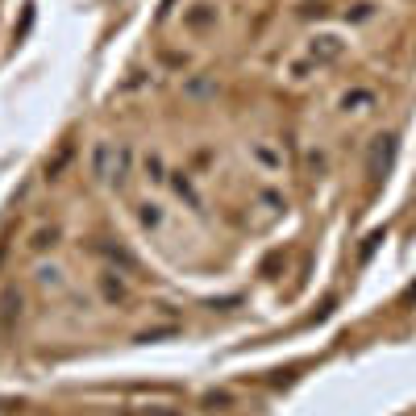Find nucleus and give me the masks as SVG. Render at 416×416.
<instances>
[{"mask_svg": "<svg viewBox=\"0 0 416 416\" xmlns=\"http://www.w3.org/2000/svg\"><path fill=\"white\" fill-rule=\"evenodd\" d=\"M308 54H313V63H317V67H325V63H338V59L345 54V42H342V38H333V34H320V38H313Z\"/></svg>", "mask_w": 416, "mask_h": 416, "instance_id": "2", "label": "nucleus"}, {"mask_svg": "<svg viewBox=\"0 0 416 416\" xmlns=\"http://www.w3.org/2000/svg\"><path fill=\"white\" fill-rule=\"evenodd\" d=\"M229 404H233V395L229 392H208L204 395V408H229Z\"/></svg>", "mask_w": 416, "mask_h": 416, "instance_id": "15", "label": "nucleus"}, {"mask_svg": "<svg viewBox=\"0 0 416 416\" xmlns=\"http://www.w3.org/2000/svg\"><path fill=\"white\" fill-rule=\"evenodd\" d=\"M108 171H113V142H96L92 146V175L108 179Z\"/></svg>", "mask_w": 416, "mask_h": 416, "instance_id": "5", "label": "nucleus"}, {"mask_svg": "<svg viewBox=\"0 0 416 416\" xmlns=\"http://www.w3.org/2000/svg\"><path fill=\"white\" fill-rule=\"evenodd\" d=\"M370 13H375V4H354V13H345L350 21H367Z\"/></svg>", "mask_w": 416, "mask_h": 416, "instance_id": "17", "label": "nucleus"}, {"mask_svg": "<svg viewBox=\"0 0 416 416\" xmlns=\"http://www.w3.org/2000/svg\"><path fill=\"white\" fill-rule=\"evenodd\" d=\"M175 325H167V329H150V333H138V342H158V338H171Z\"/></svg>", "mask_w": 416, "mask_h": 416, "instance_id": "16", "label": "nucleus"}, {"mask_svg": "<svg viewBox=\"0 0 416 416\" xmlns=\"http://www.w3.org/2000/svg\"><path fill=\"white\" fill-rule=\"evenodd\" d=\"M142 171H146L150 183H163V179H167V163H163V154H158V150H150L146 158H142Z\"/></svg>", "mask_w": 416, "mask_h": 416, "instance_id": "9", "label": "nucleus"}, {"mask_svg": "<svg viewBox=\"0 0 416 416\" xmlns=\"http://www.w3.org/2000/svg\"><path fill=\"white\" fill-rule=\"evenodd\" d=\"M183 25H188L192 34H204V29H213V25H217V4H208V0L192 4V9L183 13Z\"/></svg>", "mask_w": 416, "mask_h": 416, "instance_id": "3", "label": "nucleus"}, {"mask_svg": "<svg viewBox=\"0 0 416 416\" xmlns=\"http://www.w3.org/2000/svg\"><path fill=\"white\" fill-rule=\"evenodd\" d=\"M71 154H75V146L67 142V146H63L59 154H54V158H50V163H46V175H50V179H59V175H63V167L71 163Z\"/></svg>", "mask_w": 416, "mask_h": 416, "instance_id": "12", "label": "nucleus"}, {"mask_svg": "<svg viewBox=\"0 0 416 416\" xmlns=\"http://www.w3.org/2000/svg\"><path fill=\"white\" fill-rule=\"evenodd\" d=\"M17 313H21V292H13V288H9V292L0 295V320H13Z\"/></svg>", "mask_w": 416, "mask_h": 416, "instance_id": "10", "label": "nucleus"}, {"mask_svg": "<svg viewBox=\"0 0 416 416\" xmlns=\"http://www.w3.org/2000/svg\"><path fill=\"white\" fill-rule=\"evenodd\" d=\"M38 279H42V283H59V270H54V267H42V270H38Z\"/></svg>", "mask_w": 416, "mask_h": 416, "instance_id": "18", "label": "nucleus"}, {"mask_svg": "<svg viewBox=\"0 0 416 416\" xmlns=\"http://www.w3.org/2000/svg\"><path fill=\"white\" fill-rule=\"evenodd\" d=\"M146 416H179V408H150Z\"/></svg>", "mask_w": 416, "mask_h": 416, "instance_id": "20", "label": "nucleus"}, {"mask_svg": "<svg viewBox=\"0 0 416 416\" xmlns=\"http://www.w3.org/2000/svg\"><path fill=\"white\" fill-rule=\"evenodd\" d=\"M138 217H142L146 229H158V225H163V208H158V204H142V213H138Z\"/></svg>", "mask_w": 416, "mask_h": 416, "instance_id": "14", "label": "nucleus"}, {"mask_svg": "<svg viewBox=\"0 0 416 416\" xmlns=\"http://www.w3.org/2000/svg\"><path fill=\"white\" fill-rule=\"evenodd\" d=\"M104 300H113V304H125V300H129V288H125L121 279L104 275Z\"/></svg>", "mask_w": 416, "mask_h": 416, "instance_id": "11", "label": "nucleus"}, {"mask_svg": "<svg viewBox=\"0 0 416 416\" xmlns=\"http://www.w3.org/2000/svg\"><path fill=\"white\" fill-rule=\"evenodd\" d=\"M96 250L108 258V263H117V267H125V270H138V258L125 250V245H113V242H96Z\"/></svg>", "mask_w": 416, "mask_h": 416, "instance_id": "6", "label": "nucleus"}, {"mask_svg": "<svg viewBox=\"0 0 416 416\" xmlns=\"http://www.w3.org/2000/svg\"><path fill=\"white\" fill-rule=\"evenodd\" d=\"M254 154H258V158H263V163H267V167H275V163H279V158H275V154H270L267 146H258V150H254Z\"/></svg>", "mask_w": 416, "mask_h": 416, "instance_id": "19", "label": "nucleus"}, {"mask_svg": "<svg viewBox=\"0 0 416 416\" xmlns=\"http://www.w3.org/2000/svg\"><path fill=\"white\" fill-rule=\"evenodd\" d=\"M342 108H345V113H367V108H375V92L354 88V92H345V96H342Z\"/></svg>", "mask_w": 416, "mask_h": 416, "instance_id": "7", "label": "nucleus"}, {"mask_svg": "<svg viewBox=\"0 0 416 416\" xmlns=\"http://www.w3.org/2000/svg\"><path fill=\"white\" fill-rule=\"evenodd\" d=\"M175 192H179V196L188 200V208H200V204H204V200H200V192H196V183H192V179H188V171H175Z\"/></svg>", "mask_w": 416, "mask_h": 416, "instance_id": "8", "label": "nucleus"}, {"mask_svg": "<svg viewBox=\"0 0 416 416\" xmlns=\"http://www.w3.org/2000/svg\"><path fill=\"white\" fill-rule=\"evenodd\" d=\"M129 171H133V146H117L113 150V171H108V179L117 183V188H125L129 183Z\"/></svg>", "mask_w": 416, "mask_h": 416, "instance_id": "4", "label": "nucleus"}, {"mask_svg": "<svg viewBox=\"0 0 416 416\" xmlns=\"http://www.w3.org/2000/svg\"><path fill=\"white\" fill-rule=\"evenodd\" d=\"M392 163H395V133H379L370 142V154H367L370 179H383V175L392 171Z\"/></svg>", "mask_w": 416, "mask_h": 416, "instance_id": "1", "label": "nucleus"}, {"mask_svg": "<svg viewBox=\"0 0 416 416\" xmlns=\"http://www.w3.org/2000/svg\"><path fill=\"white\" fill-rule=\"evenodd\" d=\"M54 242H59V229L50 225V229H38V233H34V242H29V250H38V254H42V250H46V245H54Z\"/></svg>", "mask_w": 416, "mask_h": 416, "instance_id": "13", "label": "nucleus"}]
</instances>
